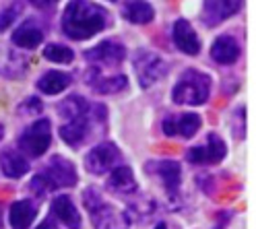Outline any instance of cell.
I'll use <instances>...</instances> for the list:
<instances>
[{
	"instance_id": "cell-5",
	"label": "cell",
	"mask_w": 256,
	"mask_h": 229,
	"mask_svg": "<svg viewBox=\"0 0 256 229\" xmlns=\"http://www.w3.org/2000/svg\"><path fill=\"white\" fill-rule=\"evenodd\" d=\"M134 70H136L140 87H151L155 80H159V76L166 74V64L157 54L140 50L134 56Z\"/></svg>"
},
{
	"instance_id": "cell-31",
	"label": "cell",
	"mask_w": 256,
	"mask_h": 229,
	"mask_svg": "<svg viewBox=\"0 0 256 229\" xmlns=\"http://www.w3.org/2000/svg\"><path fill=\"white\" fill-rule=\"evenodd\" d=\"M0 227H2V206H0Z\"/></svg>"
},
{
	"instance_id": "cell-18",
	"label": "cell",
	"mask_w": 256,
	"mask_h": 229,
	"mask_svg": "<svg viewBox=\"0 0 256 229\" xmlns=\"http://www.w3.org/2000/svg\"><path fill=\"white\" fill-rule=\"evenodd\" d=\"M72 83V76L68 72L62 70H48L46 74L40 76L38 80V89L46 95H56L62 93L64 89H68V85Z\"/></svg>"
},
{
	"instance_id": "cell-21",
	"label": "cell",
	"mask_w": 256,
	"mask_h": 229,
	"mask_svg": "<svg viewBox=\"0 0 256 229\" xmlns=\"http://www.w3.org/2000/svg\"><path fill=\"white\" fill-rule=\"evenodd\" d=\"M0 168H2L6 178H23L29 170V163L17 151H4L0 155Z\"/></svg>"
},
{
	"instance_id": "cell-27",
	"label": "cell",
	"mask_w": 256,
	"mask_h": 229,
	"mask_svg": "<svg viewBox=\"0 0 256 229\" xmlns=\"http://www.w3.org/2000/svg\"><path fill=\"white\" fill-rule=\"evenodd\" d=\"M27 110V114H40L42 112V102L38 100V97H29V100L21 106V112Z\"/></svg>"
},
{
	"instance_id": "cell-29",
	"label": "cell",
	"mask_w": 256,
	"mask_h": 229,
	"mask_svg": "<svg viewBox=\"0 0 256 229\" xmlns=\"http://www.w3.org/2000/svg\"><path fill=\"white\" fill-rule=\"evenodd\" d=\"M38 229H56V227H54V225H52L50 221H44V223H42V225H40Z\"/></svg>"
},
{
	"instance_id": "cell-30",
	"label": "cell",
	"mask_w": 256,
	"mask_h": 229,
	"mask_svg": "<svg viewBox=\"0 0 256 229\" xmlns=\"http://www.w3.org/2000/svg\"><path fill=\"white\" fill-rule=\"evenodd\" d=\"M155 229H168V227H166V223H159V225H157Z\"/></svg>"
},
{
	"instance_id": "cell-23",
	"label": "cell",
	"mask_w": 256,
	"mask_h": 229,
	"mask_svg": "<svg viewBox=\"0 0 256 229\" xmlns=\"http://www.w3.org/2000/svg\"><path fill=\"white\" fill-rule=\"evenodd\" d=\"M91 72H93V80H89V85L98 93H118V91H122L126 87V76H122V74L112 76V78H108V76L100 78L98 76V68H93Z\"/></svg>"
},
{
	"instance_id": "cell-8",
	"label": "cell",
	"mask_w": 256,
	"mask_h": 229,
	"mask_svg": "<svg viewBox=\"0 0 256 229\" xmlns=\"http://www.w3.org/2000/svg\"><path fill=\"white\" fill-rule=\"evenodd\" d=\"M42 176L46 178V182L50 184L52 190H56V188H68V186L76 184V170H74V166L68 159H64L60 155L50 159V166H48V170Z\"/></svg>"
},
{
	"instance_id": "cell-26",
	"label": "cell",
	"mask_w": 256,
	"mask_h": 229,
	"mask_svg": "<svg viewBox=\"0 0 256 229\" xmlns=\"http://www.w3.org/2000/svg\"><path fill=\"white\" fill-rule=\"evenodd\" d=\"M19 8H21V4H8V6H4L2 10H0V31L10 27V23L14 21V17H17Z\"/></svg>"
},
{
	"instance_id": "cell-7",
	"label": "cell",
	"mask_w": 256,
	"mask_h": 229,
	"mask_svg": "<svg viewBox=\"0 0 256 229\" xmlns=\"http://www.w3.org/2000/svg\"><path fill=\"white\" fill-rule=\"evenodd\" d=\"M226 157V142H223L217 134H209L204 142L192 146L186 153V159L190 163H198V166H211V163H219Z\"/></svg>"
},
{
	"instance_id": "cell-28",
	"label": "cell",
	"mask_w": 256,
	"mask_h": 229,
	"mask_svg": "<svg viewBox=\"0 0 256 229\" xmlns=\"http://www.w3.org/2000/svg\"><path fill=\"white\" fill-rule=\"evenodd\" d=\"M34 6H38V8H54L56 2H34Z\"/></svg>"
},
{
	"instance_id": "cell-4",
	"label": "cell",
	"mask_w": 256,
	"mask_h": 229,
	"mask_svg": "<svg viewBox=\"0 0 256 229\" xmlns=\"http://www.w3.org/2000/svg\"><path fill=\"white\" fill-rule=\"evenodd\" d=\"M52 142V124L48 118H40L19 136V149L27 157H42Z\"/></svg>"
},
{
	"instance_id": "cell-17",
	"label": "cell",
	"mask_w": 256,
	"mask_h": 229,
	"mask_svg": "<svg viewBox=\"0 0 256 229\" xmlns=\"http://www.w3.org/2000/svg\"><path fill=\"white\" fill-rule=\"evenodd\" d=\"M42 42H44V31L34 21H27L12 31V44L25 48V50H34Z\"/></svg>"
},
{
	"instance_id": "cell-19",
	"label": "cell",
	"mask_w": 256,
	"mask_h": 229,
	"mask_svg": "<svg viewBox=\"0 0 256 229\" xmlns=\"http://www.w3.org/2000/svg\"><path fill=\"white\" fill-rule=\"evenodd\" d=\"M108 188L112 192H118V194H132L136 190V180H134L132 170L126 168V166L116 168L114 172L110 174Z\"/></svg>"
},
{
	"instance_id": "cell-32",
	"label": "cell",
	"mask_w": 256,
	"mask_h": 229,
	"mask_svg": "<svg viewBox=\"0 0 256 229\" xmlns=\"http://www.w3.org/2000/svg\"><path fill=\"white\" fill-rule=\"evenodd\" d=\"M2 134H4V128H2V126H0V138H2Z\"/></svg>"
},
{
	"instance_id": "cell-24",
	"label": "cell",
	"mask_w": 256,
	"mask_h": 229,
	"mask_svg": "<svg viewBox=\"0 0 256 229\" xmlns=\"http://www.w3.org/2000/svg\"><path fill=\"white\" fill-rule=\"evenodd\" d=\"M58 112H60V116L68 118V122H70V120L87 116V104L83 102V97L70 95V97H66V100L58 106Z\"/></svg>"
},
{
	"instance_id": "cell-13",
	"label": "cell",
	"mask_w": 256,
	"mask_h": 229,
	"mask_svg": "<svg viewBox=\"0 0 256 229\" xmlns=\"http://www.w3.org/2000/svg\"><path fill=\"white\" fill-rule=\"evenodd\" d=\"M38 215V206L34 200H17L8 208L10 229H29Z\"/></svg>"
},
{
	"instance_id": "cell-2",
	"label": "cell",
	"mask_w": 256,
	"mask_h": 229,
	"mask_svg": "<svg viewBox=\"0 0 256 229\" xmlns=\"http://www.w3.org/2000/svg\"><path fill=\"white\" fill-rule=\"evenodd\" d=\"M211 95V76L198 70H186L172 89V100L180 106H200Z\"/></svg>"
},
{
	"instance_id": "cell-25",
	"label": "cell",
	"mask_w": 256,
	"mask_h": 229,
	"mask_svg": "<svg viewBox=\"0 0 256 229\" xmlns=\"http://www.w3.org/2000/svg\"><path fill=\"white\" fill-rule=\"evenodd\" d=\"M44 58L52 60V62H58V64H70L74 54L68 46H62V44H48L44 48Z\"/></svg>"
},
{
	"instance_id": "cell-16",
	"label": "cell",
	"mask_w": 256,
	"mask_h": 229,
	"mask_svg": "<svg viewBox=\"0 0 256 229\" xmlns=\"http://www.w3.org/2000/svg\"><path fill=\"white\" fill-rule=\"evenodd\" d=\"M211 56L219 64H234L240 58V46L232 36H219L211 46Z\"/></svg>"
},
{
	"instance_id": "cell-9",
	"label": "cell",
	"mask_w": 256,
	"mask_h": 229,
	"mask_svg": "<svg viewBox=\"0 0 256 229\" xmlns=\"http://www.w3.org/2000/svg\"><path fill=\"white\" fill-rule=\"evenodd\" d=\"M200 130L198 114H182V116H168L164 120V132L168 136H182L192 138Z\"/></svg>"
},
{
	"instance_id": "cell-12",
	"label": "cell",
	"mask_w": 256,
	"mask_h": 229,
	"mask_svg": "<svg viewBox=\"0 0 256 229\" xmlns=\"http://www.w3.org/2000/svg\"><path fill=\"white\" fill-rule=\"evenodd\" d=\"M147 172L151 174H157L162 178V182L168 190L170 196H174L180 188V176H182V170H180V163L176 161H151L147 166Z\"/></svg>"
},
{
	"instance_id": "cell-10",
	"label": "cell",
	"mask_w": 256,
	"mask_h": 229,
	"mask_svg": "<svg viewBox=\"0 0 256 229\" xmlns=\"http://www.w3.org/2000/svg\"><path fill=\"white\" fill-rule=\"evenodd\" d=\"M172 40L180 52L188 56H196L200 52V40L196 36V31L192 29V25L186 19H178L172 27Z\"/></svg>"
},
{
	"instance_id": "cell-6",
	"label": "cell",
	"mask_w": 256,
	"mask_h": 229,
	"mask_svg": "<svg viewBox=\"0 0 256 229\" xmlns=\"http://www.w3.org/2000/svg\"><path fill=\"white\" fill-rule=\"evenodd\" d=\"M120 159V151L116 144L112 142H104V144H98L87 153L85 157V168L87 172L95 174V176H102L106 172H110L112 168L118 163Z\"/></svg>"
},
{
	"instance_id": "cell-15",
	"label": "cell",
	"mask_w": 256,
	"mask_h": 229,
	"mask_svg": "<svg viewBox=\"0 0 256 229\" xmlns=\"http://www.w3.org/2000/svg\"><path fill=\"white\" fill-rule=\"evenodd\" d=\"M52 212L60 219V223H64L68 229H81V215H78L74 202L68 196H56L52 202Z\"/></svg>"
},
{
	"instance_id": "cell-14",
	"label": "cell",
	"mask_w": 256,
	"mask_h": 229,
	"mask_svg": "<svg viewBox=\"0 0 256 229\" xmlns=\"http://www.w3.org/2000/svg\"><path fill=\"white\" fill-rule=\"evenodd\" d=\"M240 8V2H204L202 4V23L209 25V27H215L219 25L221 21L230 19L234 12H238Z\"/></svg>"
},
{
	"instance_id": "cell-3",
	"label": "cell",
	"mask_w": 256,
	"mask_h": 229,
	"mask_svg": "<svg viewBox=\"0 0 256 229\" xmlns=\"http://www.w3.org/2000/svg\"><path fill=\"white\" fill-rule=\"evenodd\" d=\"M85 206L91 212V221L95 225V229H128V217L122 210L106 204L98 190H85Z\"/></svg>"
},
{
	"instance_id": "cell-1",
	"label": "cell",
	"mask_w": 256,
	"mask_h": 229,
	"mask_svg": "<svg viewBox=\"0 0 256 229\" xmlns=\"http://www.w3.org/2000/svg\"><path fill=\"white\" fill-rule=\"evenodd\" d=\"M106 23H108L106 10L100 4L76 0V2L66 4V10H64L62 17V31L70 40L83 42L104 31Z\"/></svg>"
},
{
	"instance_id": "cell-20",
	"label": "cell",
	"mask_w": 256,
	"mask_h": 229,
	"mask_svg": "<svg viewBox=\"0 0 256 229\" xmlns=\"http://www.w3.org/2000/svg\"><path fill=\"white\" fill-rule=\"evenodd\" d=\"M89 134V126H87V116L83 118H76V120H70L64 126H60V136L62 140L70 144V146H78Z\"/></svg>"
},
{
	"instance_id": "cell-22",
	"label": "cell",
	"mask_w": 256,
	"mask_h": 229,
	"mask_svg": "<svg viewBox=\"0 0 256 229\" xmlns=\"http://www.w3.org/2000/svg\"><path fill=\"white\" fill-rule=\"evenodd\" d=\"M122 8H124V17L136 25H147L155 17V10L149 2H126Z\"/></svg>"
},
{
	"instance_id": "cell-11",
	"label": "cell",
	"mask_w": 256,
	"mask_h": 229,
	"mask_svg": "<svg viewBox=\"0 0 256 229\" xmlns=\"http://www.w3.org/2000/svg\"><path fill=\"white\" fill-rule=\"evenodd\" d=\"M126 56V48L114 40H106L98 44L93 50L85 52V58L91 64H120Z\"/></svg>"
}]
</instances>
